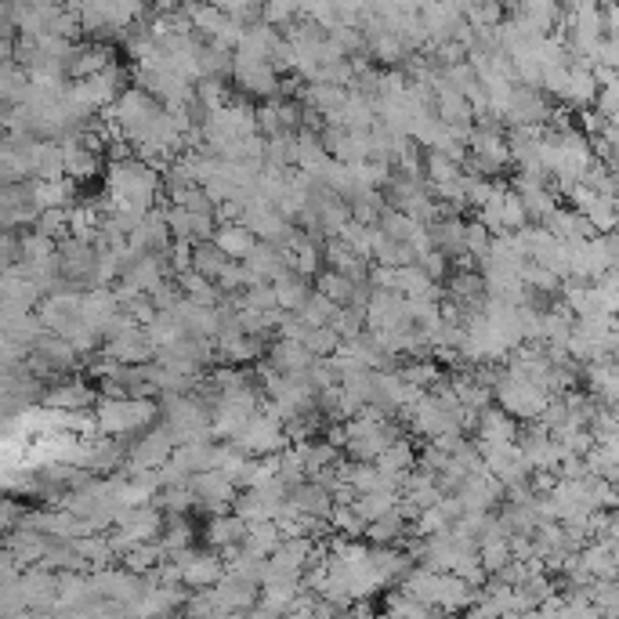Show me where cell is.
<instances>
[{"mask_svg": "<svg viewBox=\"0 0 619 619\" xmlns=\"http://www.w3.org/2000/svg\"><path fill=\"white\" fill-rule=\"evenodd\" d=\"M156 406L153 399H102L95 413V428L105 435H134V431L153 428Z\"/></svg>", "mask_w": 619, "mask_h": 619, "instance_id": "1", "label": "cell"}, {"mask_svg": "<svg viewBox=\"0 0 619 619\" xmlns=\"http://www.w3.org/2000/svg\"><path fill=\"white\" fill-rule=\"evenodd\" d=\"M493 402L500 406V410L507 413V417H515L518 424H536L543 413V406L551 402V395L540 388H533V384H522L515 381V377H507V370L500 366V373H496L493 381Z\"/></svg>", "mask_w": 619, "mask_h": 619, "instance_id": "2", "label": "cell"}, {"mask_svg": "<svg viewBox=\"0 0 619 619\" xmlns=\"http://www.w3.org/2000/svg\"><path fill=\"white\" fill-rule=\"evenodd\" d=\"M232 446H236L239 453H247V457L261 460V457H276V453H283L290 442H286V435H283V424H279L276 417H268L265 410H258L243 428L236 431Z\"/></svg>", "mask_w": 619, "mask_h": 619, "instance_id": "3", "label": "cell"}, {"mask_svg": "<svg viewBox=\"0 0 619 619\" xmlns=\"http://www.w3.org/2000/svg\"><path fill=\"white\" fill-rule=\"evenodd\" d=\"M174 453V439L171 431L163 428H145L142 435H138V442H134L131 449H127V467H131V475H142V471H160L167 460H171Z\"/></svg>", "mask_w": 619, "mask_h": 619, "instance_id": "4", "label": "cell"}, {"mask_svg": "<svg viewBox=\"0 0 619 619\" xmlns=\"http://www.w3.org/2000/svg\"><path fill=\"white\" fill-rule=\"evenodd\" d=\"M189 493H192V500H196V507H203L210 515H229L239 489L232 486L221 471H203V475L189 478Z\"/></svg>", "mask_w": 619, "mask_h": 619, "instance_id": "5", "label": "cell"}, {"mask_svg": "<svg viewBox=\"0 0 619 619\" xmlns=\"http://www.w3.org/2000/svg\"><path fill=\"white\" fill-rule=\"evenodd\" d=\"M232 80L239 84V91L250 98H265V102H272V98L283 95V84H279V77L272 73V66L268 62H250V58H232Z\"/></svg>", "mask_w": 619, "mask_h": 619, "instance_id": "6", "label": "cell"}, {"mask_svg": "<svg viewBox=\"0 0 619 619\" xmlns=\"http://www.w3.org/2000/svg\"><path fill=\"white\" fill-rule=\"evenodd\" d=\"M518 431L522 424L515 417H507L500 406H489L475 420V446H515Z\"/></svg>", "mask_w": 619, "mask_h": 619, "instance_id": "7", "label": "cell"}, {"mask_svg": "<svg viewBox=\"0 0 619 619\" xmlns=\"http://www.w3.org/2000/svg\"><path fill=\"white\" fill-rule=\"evenodd\" d=\"M105 359H113L116 366H127V370H138V366H149L156 359L153 344L145 341V334L134 326L127 334L109 337V348H105Z\"/></svg>", "mask_w": 619, "mask_h": 619, "instance_id": "8", "label": "cell"}, {"mask_svg": "<svg viewBox=\"0 0 619 619\" xmlns=\"http://www.w3.org/2000/svg\"><path fill=\"white\" fill-rule=\"evenodd\" d=\"M239 265L247 268L254 283H276L279 276H286V272H290L283 250L268 247V243H254V250H250V254L239 261Z\"/></svg>", "mask_w": 619, "mask_h": 619, "instance_id": "9", "label": "cell"}, {"mask_svg": "<svg viewBox=\"0 0 619 619\" xmlns=\"http://www.w3.org/2000/svg\"><path fill=\"white\" fill-rule=\"evenodd\" d=\"M373 467L381 471L388 482H395V486L402 489V482H406V475H410L413 467H417V449H413L410 439H399V442H391L388 449H384L381 457L373 460Z\"/></svg>", "mask_w": 619, "mask_h": 619, "instance_id": "10", "label": "cell"}, {"mask_svg": "<svg viewBox=\"0 0 619 619\" xmlns=\"http://www.w3.org/2000/svg\"><path fill=\"white\" fill-rule=\"evenodd\" d=\"M464 218L457 214H446L439 218L435 225H428V239H431V250L442 254V258H464Z\"/></svg>", "mask_w": 619, "mask_h": 619, "instance_id": "11", "label": "cell"}, {"mask_svg": "<svg viewBox=\"0 0 619 619\" xmlns=\"http://www.w3.org/2000/svg\"><path fill=\"white\" fill-rule=\"evenodd\" d=\"M210 243H214V247H218L229 261H243L250 250H254V243H258V239L250 236V232L243 229L239 221H218V225H214V236H210Z\"/></svg>", "mask_w": 619, "mask_h": 619, "instance_id": "12", "label": "cell"}, {"mask_svg": "<svg viewBox=\"0 0 619 619\" xmlns=\"http://www.w3.org/2000/svg\"><path fill=\"white\" fill-rule=\"evenodd\" d=\"M540 229L547 232L551 239H558L562 247H572V243H583V239L594 236L591 225H587V221H583L580 214H572V210H562V207L554 210V214H551L547 221H543Z\"/></svg>", "mask_w": 619, "mask_h": 619, "instance_id": "13", "label": "cell"}, {"mask_svg": "<svg viewBox=\"0 0 619 619\" xmlns=\"http://www.w3.org/2000/svg\"><path fill=\"white\" fill-rule=\"evenodd\" d=\"M247 536V522L229 515H214V522L207 525V543L214 547V554H225V551H236L239 543Z\"/></svg>", "mask_w": 619, "mask_h": 619, "instance_id": "14", "label": "cell"}, {"mask_svg": "<svg viewBox=\"0 0 619 619\" xmlns=\"http://www.w3.org/2000/svg\"><path fill=\"white\" fill-rule=\"evenodd\" d=\"M279 543H283V536H279L276 522H250L247 525V536H243V543H239V551H247L250 558L265 562V558L276 551Z\"/></svg>", "mask_w": 619, "mask_h": 619, "instance_id": "15", "label": "cell"}, {"mask_svg": "<svg viewBox=\"0 0 619 619\" xmlns=\"http://www.w3.org/2000/svg\"><path fill=\"white\" fill-rule=\"evenodd\" d=\"M272 290H276V308L286 315L301 312V305L308 301V294H312V283L301 276H294V272H286V276H279L276 283H272Z\"/></svg>", "mask_w": 619, "mask_h": 619, "instance_id": "16", "label": "cell"}, {"mask_svg": "<svg viewBox=\"0 0 619 619\" xmlns=\"http://www.w3.org/2000/svg\"><path fill=\"white\" fill-rule=\"evenodd\" d=\"M406 533H410V525L402 522L399 507H395L391 515H384V518H377V522L366 525L362 540L370 543V547H395L399 540H406Z\"/></svg>", "mask_w": 619, "mask_h": 619, "instance_id": "17", "label": "cell"}, {"mask_svg": "<svg viewBox=\"0 0 619 619\" xmlns=\"http://www.w3.org/2000/svg\"><path fill=\"white\" fill-rule=\"evenodd\" d=\"M594 95H598V84H594L591 73L569 66V80H565V87L558 91V102L572 105V109H591Z\"/></svg>", "mask_w": 619, "mask_h": 619, "instance_id": "18", "label": "cell"}, {"mask_svg": "<svg viewBox=\"0 0 619 619\" xmlns=\"http://www.w3.org/2000/svg\"><path fill=\"white\" fill-rule=\"evenodd\" d=\"M587 370V384H591V395L598 406H612L616 402V362H594V366H583Z\"/></svg>", "mask_w": 619, "mask_h": 619, "instance_id": "19", "label": "cell"}, {"mask_svg": "<svg viewBox=\"0 0 619 619\" xmlns=\"http://www.w3.org/2000/svg\"><path fill=\"white\" fill-rule=\"evenodd\" d=\"M362 283H348L344 276H337V272H330V268H323L319 276H315V294L319 297H326L330 305H337V308H348L352 305V297H355V290H359Z\"/></svg>", "mask_w": 619, "mask_h": 619, "instance_id": "20", "label": "cell"}, {"mask_svg": "<svg viewBox=\"0 0 619 619\" xmlns=\"http://www.w3.org/2000/svg\"><path fill=\"white\" fill-rule=\"evenodd\" d=\"M366 55L377 58L381 66L395 69L410 58V51H406V44H402L395 33H370V37H366Z\"/></svg>", "mask_w": 619, "mask_h": 619, "instance_id": "21", "label": "cell"}, {"mask_svg": "<svg viewBox=\"0 0 619 619\" xmlns=\"http://www.w3.org/2000/svg\"><path fill=\"white\" fill-rule=\"evenodd\" d=\"M352 507L359 511L362 522L370 525V522H377V518L391 515V511L399 507V493H395V489H377V493H362V496H355V500H352Z\"/></svg>", "mask_w": 619, "mask_h": 619, "instance_id": "22", "label": "cell"}, {"mask_svg": "<svg viewBox=\"0 0 619 619\" xmlns=\"http://www.w3.org/2000/svg\"><path fill=\"white\" fill-rule=\"evenodd\" d=\"M192 525L185 522V518H163V533L160 540H156V547L163 551V558H174V554L189 551L192 547Z\"/></svg>", "mask_w": 619, "mask_h": 619, "instance_id": "23", "label": "cell"}, {"mask_svg": "<svg viewBox=\"0 0 619 619\" xmlns=\"http://www.w3.org/2000/svg\"><path fill=\"white\" fill-rule=\"evenodd\" d=\"M153 507L163 518H185L192 507H196V500H192V493H189V482H185V486L160 489V493L153 496Z\"/></svg>", "mask_w": 619, "mask_h": 619, "instance_id": "24", "label": "cell"}, {"mask_svg": "<svg viewBox=\"0 0 619 619\" xmlns=\"http://www.w3.org/2000/svg\"><path fill=\"white\" fill-rule=\"evenodd\" d=\"M384 609H388V619H439V612H431L428 605H420L406 591H391L384 598Z\"/></svg>", "mask_w": 619, "mask_h": 619, "instance_id": "25", "label": "cell"}, {"mask_svg": "<svg viewBox=\"0 0 619 619\" xmlns=\"http://www.w3.org/2000/svg\"><path fill=\"white\" fill-rule=\"evenodd\" d=\"M341 312V308L337 305H330V301H326V297H319L312 290V294H308V301L305 305H301V312H294L297 319H301V323L308 326V330H323V326H330L334 323V315Z\"/></svg>", "mask_w": 619, "mask_h": 619, "instance_id": "26", "label": "cell"}, {"mask_svg": "<svg viewBox=\"0 0 619 619\" xmlns=\"http://www.w3.org/2000/svg\"><path fill=\"white\" fill-rule=\"evenodd\" d=\"M225 265H229V258H225L214 243H196V247H192V272H196V276H203V279L214 283Z\"/></svg>", "mask_w": 619, "mask_h": 619, "instance_id": "27", "label": "cell"}, {"mask_svg": "<svg viewBox=\"0 0 619 619\" xmlns=\"http://www.w3.org/2000/svg\"><path fill=\"white\" fill-rule=\"evenodd\" d=\"M619 453L616 446H594L587 457H583V467H587V475L601 478V482H616V471H619Z\"/></svg>", "mask_w": 619, "mask_h": 619, "instance_id": "28", "label": "cell"}, {"mask_svg": "<svg viewBox=\"0 0 619 619\" xmlns=\"http://www.w3.org/2000/svg\"><path fill=\"white\" fill-rule=\"evenodd\" d=\"M62 167H66L73 178H91V174L98 171V156L91 153L87 145L69 142L66 149H62Z\"/></svg>", "mask_w": 619, "mask_h": 619, "instance_id": "29", "label": "cell"}, {"mask_svg": "<svg viewBox=\"0 0 619 619\" xmlns=\"http://www.w3.org/2000/svg\"><path fill=\"white\" fill-rule=\"evenodd\" d=\"M507 562H511V547H507V540L478 543V565H482L486 576H496Z\"/></svg>", "mask_w": 619, "mask_h": 619, "instance_id": "30", "label": "cell"}, {"mask_svg": "<svg viewBox=\"0 0 619 619\" xmlns=\"http://www.w3.org/2000/svg\"><path fill=\"white\" fill-rule=\"evenodd\" d=\"M239 301H243V308H250V312H279L272 283H250L247 290L239 294Z\"/></svg>", "mask_w": 619, "mask_h": 619, "instance_id": "31", "label": "cell"}, {"mask_svg": "<svg viewBox=\"0 0 619 619\" xmlns=\"http://www.w3.org/2000/svg\"><path fill=\"white\" fill-rule=\"evenodd\" d=\"M330 330L337 334V341L348 344L355 341L359 334H366V319H362V312H352V308H341V312L334 315V323H330Z\"/></svg>", "mask_w": 619, "mask_h": 619, "instance_id": "32", "label": "cell"}, {"mask_svg": "<svg viewBox=\"0 0 619 619\" xmlns=\"http://www.w3.org/2000/svg\"><path fill=\"white\" fill-rule=\"evenodd\" d=\"M489 243H493V236H489L478 221H467L464 225V258H475L478 265H482V258L489 254Z\"/></svg>", "mask_w": 619, "mask_h": 619, "instance_id": "33", "label": "cell"}, {"mask_svg": "<svg viewBox=\"0 0 619 619\" xmlns=\"http://www.w3.org/2000/svg\"><path fill=\"white\" fill-rule=\"evenodd\" d=\"M305 348H308V355H312V359H330V355H337L341 341H337V334L330 330V326H323V330H308Z\"/></svg>", "mask_w": 619, "mask_h": 619, "instance_id": "34", "label": "cell"}, {"mask_svg": "<svg viewBox=\"0 0 619 619\" xmlns=\"http://www.w3.org/2000/svg\"><path fill=\"white\" fill-rule=\"evenodd\" d=\"M500 221H504V232H522L529 229V218H525L522 203L511 189L504 192V207H500Z\"/></svg>", "mask_w": 619, "mask_h": 619, "instance_id": "35", "label": "cell"}, {"mask_svg": "<svg viewBox=\"0 0 619 619\" xmlns=\"http://www.w3.org/2000/svg\"><path fill=\"white\" fill-rule=\"evenodd\" d=\"M178 301H181V294H178V286H174V279H163L153 294H149V305H153L156 312H171Z\"/></svg>", "mask_w": 619, "mask_h": 619, "instance_id": "36", "label": "cell"}]
</instances>
